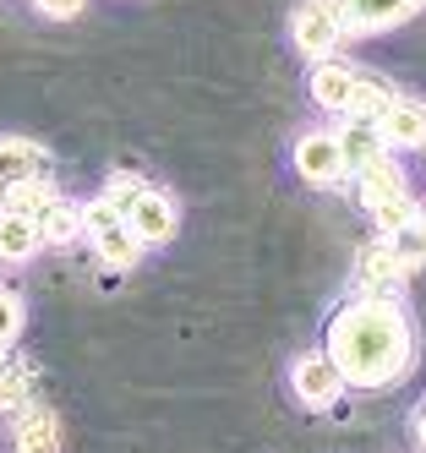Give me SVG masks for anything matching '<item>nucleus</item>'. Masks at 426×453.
Masks as SVG:
<instances>
[{"instance_id": "1", "label": "nucleus", "mask_w": 426, "mask_h": 453, "mask_svg": "<svg viewBox=\"0 0 426 453\" xmlns=\"http://www.w3.org/2000/svg\"><path fill=\"white\" fill-rule=\"evenodd\" d=\"M328 361L355 388H383L410 366V322L388 296L355 301L328 322Z\"/></svg>"}, {"instance_id": "2", "label": "nucleus", "mask_w": 426, "mask_h": 453, "mask_svg": "<svg viewBox=\"0 0 426 453\" xmlns=\"http://www.w3.org/2000/svg\"><path fill=\"white\" fill-rule=\"evenodd\" d=\"M82 230H88L93 251L105 257L110 268H131V263L143 257V241L126 230V219H120L110 203H88V208H82Z\"/></svg>"}, {"instance_id": "3", "label": "nucleus", "mask_w": 426, "mask_h": 453, "mask_svg": "<svg viewBox=\"0 0 426 453\" xmlns=\"http://www.w3.org/2000/svg\"><path fill=\"white\" fill-rule=\"evenodd\" d=\"M120 219L143 246H164L175 235V203L164 197V191H153V186H137V197L120 208Z\"/></svg>"}, {"instance_id": "4", "label": "nucleus", "mask_w": 426, "mask_h": 453, "mask_svg": "<svg viewBox=\"0 0 426 453\" xmlns=\"http://www.w3.org/2000/svg\"><path fill=\"white\" fill-rule=\"evenodd\" d=\"M360 77H367V72L345 66V60H322V66L312 72V99H317L328 115H350L355 99H360Z\"/></svg>"}, {"instance_id": "5", "label": "nucleus", "mask_w": 426, "mask_h": 453, "mask_svg": "<svg viewBox=\"0 0 426 453\" xmlns=\"http://www.w3.org/2000/svg\"><path fill=\"white\" fill-rule=\"evenodd\" d=\"M295 170H301L312 186H334L345 175V153H339V137L334 132H306L295 142Z\"/></svg>"}, {"instance_id": "6", "label": "nucleus", "mask_w": 426, "mask_h": 453, "mask_svg": "<svg viewBox=\"0 0 426 453\" xmlns=\"http://www.w3.org/2000/svg\"><path fill=\"white\" fill-rule=\"evenodd\" d=\"M290 34H295V44H301L306 55H334L339 39H345V27H339L334 12H328V0H306V6L295 12V22H290Z\"/></svg>"}, {"instance_id": "7", "label": "nucleus", "mask_w": 426, "mask_h": 453, "mask_svg": "<svg viewBox=\"0 0 426 453\" xmlns=\"http://www.w3.org/2000/svg\"><path fill=\"white\" fill-rule=\"evenodd\" d=\"M377 137H383V148H421L426 142V104L393 93V104L377 115Z\"/></svg>"}, {"instance_id": "8", "label": "nucleus", "mask_w": 426, "mask_h": 453, "mask_svg": "<svg viewBox=\"0 0 426 453\" xmlns=\"http://www.w3.org/2000/svg\"><path fill=\"white\" fill-rule=\"evenodd\" d=\"M421 6V0H328V12L339 17V27L350 34V27H388L399 22Z\"/></svg>"}, {"instance_id": "9", "label": "nucleus", "mask_w": 426, "mask_h": 453, "mask_svg": "<svg viewBox=\"0 0 426 453\" xmlns=\"http://www.w3.org/2000/svg\"><path fill=\"white\" fill-rule=\"evenodd\" d=\"M290 382H295V394H301L306 404H334L339 388H345L339 366L328 361V355H301V361H295V372H290Z\"/></svg>"}, {"instance_id": "10", "label": "nucleus", "mask_w": 426, "mask_h": 453, "mask_svg": "<svg viewBox=\"0 0 426 453\" xmlns=\"http://www.w3.org/2000/svg\"><path fill=\"white\" fill-rule=\"evenodd\" d=\"M350 175H355V191H360V203H367V208H383L393 197H405V175H399V165H393L388 153L367 158V165L350 170Z\"/></svg>"}, {"instance_id": "11", "label": "nucleus", "mask_w": 426, "mask_h": 453, "mask_svg": "<svg viewBox=\"0 0 426 453\" xmlns=\"http://www.w3.org/2000/svg\"><path fill=\"white\" fill-rule=\"evenodd\" d=\"M39 246H44L39 241V219L0 208V257H6V263H22V257H33Z\"/></svg>"}, {"instance_id": "12", "label": "nucleus", "mask_w": 426, "mask_h": 453, "mask_svg": "<svg viewBox=\"0 0 426 453\" xmlns=\"http://www.w3.org/2000/svg\"><path fill=\"white\" fill-rule=\"evenodd\" d=\"M17 453H60V420L50 410H22L17 420Z\"/></svg>"}, {"instance_id": "13", "label": "nucleus", "mask_w": 426, "mask_h": 453, "mask_svg": "<svg viewBox=\"0 0 426 453\" xmlns=\"http://www.w3.org/2000/svg\"><path fill=\"white\" fill-rule=\"evenodd\" d=\"M399 273H405V263L393 257L388 246H367L360 251V268H355V279L372 289V296H388L393 284H399Z\"/></svg>"}, {"instance_id": "14", "label": "nucleus", "mask_w": 426, "mask_h": 453, "mask_svg": "<svg viewBox=\"0 0 426 453\" xmlns=\"http://www.w3.org/2000/svg\"><path fill=\"white\" fill-rule=\"evenodd\" d=\"M33 175H44V153L27 148V142H0V197L17 180H33Z\"/></svg>"}, {"instance_id": "15", "label": "nucleus", "mask_w": 426, "mask_h": 453, "mask_svg": "<svg viewBox=\"0 0 426 453\" xmlns=\"http://www.w3.org/2000/svg\"><path fill=\"white\" fill-rule=\"evenodd\" d=\"M334 137H339V153H345V175L383 153V137H377V126H372V120H350L345 132H334Z\"/></svg>"}, {"instance_id": "16", "label": "nucleus", "mask_w": 426, "mask_h": 453, "mask_svg": "<svg viewBox=\"0 0 426 453\" xmlns=\"http://www.w3.org/2000/svg\"><path fill=\"white\" fill-rule=\"evenodd\" d=\"M33 219H39V241H55V246L77 241V230H82V213H77L72 203H60V197H50Z\"/></svg>"}, {"instance_id": "17", "label": "nucleus", "mask_w": 426, "mask_h": 453, "mask_svg": "<svg viewBox=\"0 0 426 453\" xmlns=\"http://www.w3.org/2000/svg\"><path fill=\"white\" fill-rule=\"evenodd\" d=\"M50 197H55L50 180H44V175H33V180H17L6 197H0V208H6V213H39Z\"/></svg>"}, {"instance_id": "18", "label": "nucleus", "mask_w": 426, "mask_h": 453, "mask_svg": "<svg viewBox=\"0 0 426 453\" xmlns=\"http://www.w3.org/2000/svg\"><path fill=\"white\" fill-rule=\"evenodd\" d=\"M372 219H377V230H383V235H393V230H405V224L415 219V203H410V197H393V203L372 208Z\"/></svg>"}, {"instance_id": "19", "label": "nucleus", "mask_w": 426, "mask_h": 453, "mask_svg": "<svg viewBox=\"0 0 426 453\" xmlns=\"http://www.w3.org/2000/svg\"><path fill=\"white\" fill-rule=\"evenodd\" d=\"M137 186H143L137 175H110V186H105V197H98V203H110V208L120 213V208H126L131 197H137Z\"/></svg>"}, {"instance_id": "20", "label": "nucleus", "mask_w": 426, "mask_h": 453, "mask_svg": "<svg viewBox=\"0 0 426 453\" xmlns=\"http://www.w3.org/2000/svg\"><path fill=\"white\" fill-rule=\"evenodd\" d=\"M17 328H22V306H17L12 289H0V344H12Z\"/></svg>"}, {"instance_id": "21", "label": "nucleus", "mask_w": 426, "mask_h": 453, "mask_svg": "<svg viewBox=\"0 0 426 453\" xmlns=\"http://www.w3.org/2000/svg\"><path fill=\"white\" fill-rule=\"evenodd\" d=\"M33 6H39L44 17H55V22H66V17H77L88 0H33Z\"/></svg>"}, {"instance_id": "22", "label": "nucleus", "mask_w": 426, "mask_h": 453, "mask_svg": "<svg viewBox=\"0 0 426 453\" xmlns=\"http://www.w3.org/2000/svg\"><path fill=\"white\" fill-rule=\"evenodd\" d=\"M415 230H421V241H426V208H415Z\"/></svg>"}, {"instance_id": "23", "label": "nucleus", "mask_w": 426, "mask_h": 453, "mask_svg": "<svg viewBox=\"0 0 426 453\" xmlns=\"http://www.w3.org/2000/svg\"><path fill=\"white\" fill-rule=\"evenodd\" d=\"M415 426H421V442H426V410H421V420H415Z\"/></svg>"}, {"instance_id": "24", "label": "nucleus", "mask_w": 426, "mask_h": 453, "mask_svg": "<svg viewBox=\"0 0 426 453\" xmlns=\"http://www.w3.org/2000/svg\"><path fill=\"white\" fill-rule=\"evenodd\" d=\"M421 148H426V142H421Z\"/></svg>"}]
</instances>
